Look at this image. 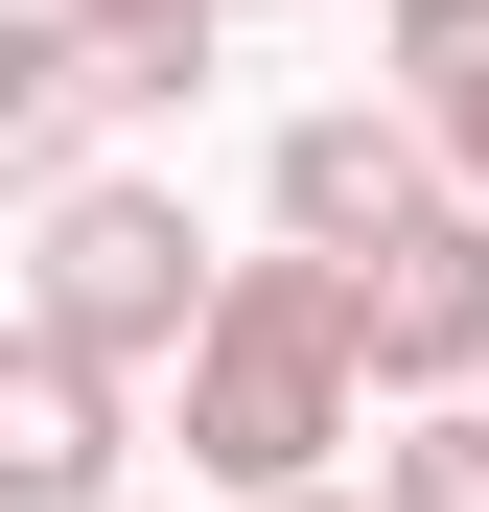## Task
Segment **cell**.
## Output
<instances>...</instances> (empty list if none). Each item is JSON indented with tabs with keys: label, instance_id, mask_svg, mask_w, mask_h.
<instances>
[{
	"label": "cell",
	"instance_id": "6da1fadb",
	"mask_svg": "<svg viewBox=\"0 0 489 512\" xmlns=\"http://www.w3.org/2000/svg\"><path fill=\"white\" fill-rule=\"evenodd\" d=\"M326 443H373V326H350V256H233L210 350H187V466L233 512H303Z\"/></svg>",
	"mask_w": 489,
	"mask_h": 512
},
{
	"label": "cell",
	"instance_id": "7a4b0ae2",
	"mask_svg": "<svg viewBox=\"0 0 489 512\" xmlns=\"http://www.w3.org/2000/svg\"><path fill=\"white\" fill-rule=\"evenodd\" d=\"M233 303V256L187 233V187H47L24 210V350L70 373H187Z\"/></svg>",
	"mask_w": 489,
	"mask_h": 512
},
{
	"label": "cell",
	"instance_id": "3957f363",
	"mask_svg": "<svg viewBox=\"0 0 489 512\" xmlns=\"http://www.w3.org/2000/svg\"><path fill=\"white\" fill-rule=\"evenodd\" d=\"M420 210H466V187H443V140L396 117V94H326V117H280V256H350V280H373Z\"/></svg>",
	"mask_w": 489,
	"mask_h": 512
},
{
	"label": "cell",
	"instance_id": "277c9868",
	"mask_svg": "<svg viewBox=\"0 0 489 512\" xmlns=\"http://www.w3.org/2000/svg\"><path fill=\"white\" fill-rule=\"evenodd\" d=\"M350 326H373V396H396V419H466V396H489V210H420V233L350 280Z\"/></svg>",
	"mask_w": 489,
	"mask_h": 512
},
{
	"label": "cell",
	"instance_id": "5b68a950",
	"mask_svg": "<svg viewBox=\"0 0 489 512\" xmlns=\"http://www.w3.org/2000/svg\"><path fill=\"white\" fill-rule=\"evenodd\" d=\"M0 512H117V373L0 350Z\"/></svg>",
	"mask_w": 489,
	"mask_h": 512
},
{
	"label": "cell",
	"instance_id": "8992f818",
	"mask_svg": "<svg viewBox=\"0 0 489 512\" xmlns=\"http://www.w3.org/2000/svg\"><path fill=\"white\" fill-rule=\"evenodd\" d=\"M94 24H47V0H24V24H0V163H24V210L47 187H94Z\"/></svg>",
	"mask_w": 489,
	"mask_h": 512
},
{
	"label": "cell",
	"instance_id": "52a82bcc",
	"mask_svg": "<svg viewBox=\"0 0 489 512\" xmlns=\"http://www.w3.org/2000/svg\"><path fill=\"white\" fill-rule=\"evenodd\" d=\"M94 94L117 117H187L210 94V0H94Z\"/></svg>",
	"mask_w": 489,
	"mask_h": 512
},
{
	"label": "cell",
	"instance_id": "ba28073f",
	"mask_svg": "<svg viewBox=\"0 0 489 512\" xmlns=\"http://www.w3.org/2000/svg\"><path fill=\"white\" fill-rule=\"evenodd\" d=\"M373 47H396V117H420V140H443V117L489 94V0H396Z\"/></svg>",
	"mask_w": 489,
	"mask_h": 512
},
{
	"label": "cell",
	"instance_id": "9c48e42d",
	"mask_svg": "<svg viewBox=\"0 0 489 512\" xmlns=\"http://www.w3.org/2000/svg\"><path fill=\"white\" fill-rule=\"evenodd\" d=\"M373 512H489V396L466 419H396V443H373Z\"/></svg>",
	"mask_w": 489,
	"mask_h": 512
},
{
	"label": "cell",
	"instance_id": "30bf717a",
	"mask_svg": "<svg viewBox=\"0 0 489 512\" xmlns=\"http://www.w3.org/2000/svg\"><path fill=\"white\" fill-rule=\"evenodd\" d=\"M303 512H373V489H303Z\"/></svg>",
	"mask_w": 489,
	"mask_h": 512
},
{
	"label": "cell",
	"instance_id": "8fae6325",
	"mask_svg": "<svg viewBox=\"0 0 489 512\" xmlns=\"http://www.w3.org/2000/svg\"><path fill=\"white\" fill-rule=\"evenodd\" d=\"M210 24H257V0H210Z\"/></svg>",
	"mask_w": 489,
	"mask_h": 512
},
{
	"label": "cell",
	"instance_id": "7c38bea8",
	"mask_svg": "<svg viewBox=\"0 0 489 512\" xmlns=\"http://www.w3.org/2000/svg\"><path fill=\"white\" fill-rule=\"evenodd\" d=\"M47 24H94V0H47Z\"/></svg>",
	"mask_w": 489,
	"mask_h": 512
}]
</instances>
